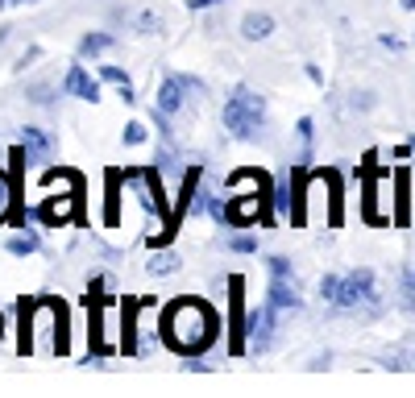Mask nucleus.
Listing matches in <instances>:
<instances>
[{"mask_svg": "<svg viewBox=\"0 0 415 398\" xmlns=\"http://www.w3.org/2000/svg\"><path fill=\"white\" fill-rule=\"evenodd\" d=\"M167 340H171L179 352H199L212 345L216 336V311L204 303V299H179V303L167 311Z\"/></svg>", "mask_w": 415, "mask_h": 398, "instance_id": "nucleus-1", "label": "nucleus"}, {"mask_svg": "<svg viewBox=\"0 0 415 398\" xmlns=\"http://www.w3.org/2000/svg\"><path fill=\"white\" fill-rule=\"evenodd\" d=\"M262 112H266V104H262V95L253 92H237L228 104H224V125L237 133V137H253V129L262 125Z\"/></svg>", "mask_w": 415, "mask_h": 398, "instance_id": "nucleus-2", "label": "nucleus"}, {"mask_svg": "<svg viewBox=\"0 0 415 398\" xmlns=\"http://www.w3.org/2000/svg\"><path fill=\"white\" fill-rule=\"evenodd\" d=\"M374 274L369 270H353L349 278H341V290H337V303L341 307H366L374 303Z\"/></svg>", "mask_w": 415, "mask_h": 398, "instance_id": "nucleus-3", "label": "nucleus"}, {"mask_svg": "<svg viewBox=\"0 0 415 398\" xmlns=\"http://www.w3.org/2000/svg\"><path fill=\"white\" fill-rule=\"evenodd\" d=\"M183 88H187V79H167V83L158 88V112H162V117H174V112L183 108Z\"/></svg>", "mask_w": 415, "mask_h": 398, "instance_id": "nucleus-4", "label": "nucleus"}, {"mask_svg": "<svg viewBox=\"0 0 415 398\" xmlns=\"http://www.w3.org/2000/svg\"><path fill=\"white\" fill-rule=\"evenodd\" d=\"M270 33H274V17H270V13H245L241 38H249V42H262V38H270Z\"/></svg>", "mask_w": 415, "mask_h": 398, "instance_id": "nucleus-5", "label": "nucleus"}, {"mask_svg": "<svg viewBox=\"0 0 415 398\" xmlns=\"http://www.w3.org/2000/svg\"><path fill=\"white\" fill-rule=\"evenodd\" d=\"M67 92H75L79 100H96V95H100V83L83 67H71V75H67Z\"/></svg>", "mask_w": 415, "mask_h": 398, "instance_id": "nucleus-6", "label": "nucleus"}, {"mask_svg": "<svg viewBox=\"0 0 415 398\" xmlns=\"http://www.w3.org/2000/svg\"><path fill=\"white\" fill-rule=\"evenodd\" d=\"M245 328H249V336H253V345L262 349V345H266V340H270V311H253Z\"/></svg>", "mask_w": 415, "mask_h": 398, "instance_id": "nucleus-7", "label": "nucleus"}, {"mask_svg": "<svg viewBox=\"0 0 415 398\" xmlns=\"http://www.w3.org/2000/svg\"><path fill=\"white\" fill-rule=\"evenodd\" d=\"M17 208V183H9L4 174H0V224H4V216Z\"/></svg>", "mask_w": 415, "mask_h": 398, "instance_id": "nucleus-8", "label": "nucleus"}, {"mask_svg": "<svg viewBox=\"0 0 415 398\" xmlns=\"http://www.w3.org/2000/svg\"><path fill=\"white\" fill-rule=\"evenodd\" d=\"M149 274H174V270H179V258H174V253H162V258H154L146 266Z\"/></svg>", "mask_w": 415, "mask_h": 398, "instance_id": "nucleus-9", "label": "nucleus"}, {"mask_svg": "<svg viewBox=\"0 0 415 398\" xmlns=\"http://www.w3.org/2000/svg\"><path fill=\"white\" fill-rule=\"evenodd\" d=\"M146 141V125H129L125 129V145H142Z\"/></svg>", "mask_w": 415, "mask_h": 398, "instance_id": "nucleus-10", "label": "nucleus"}, {"mask_svg": "<svg viewBox=\"0 0 415 398\" xmlns=\"http://www.w3.org/2000/svg\"><path fill=\"white\" fill-rule=\"evenodd\" d=\"M108 46V38L104 33H92V38H83V54H96V50Z\"/></svg>", "mask_w": 415, "mask_h": 398, "instance_id": "nucleus-11", "label": "nucleus"}, {"mask_svg": "<svg viewBox=\"0 0 415 398\" xmlns=\"http://www.w3.org/2000/svg\"><path fill=\"white\" fill-rule=\"evenodd\" d=\"M33 245H38L33 236H17V241H13L9 249H13V253H33Z\"/></svg>", "mask_w": 415, "mask_h": 398, "instance_id": "nucleus-12", "label": "nucleus"}, {"mask_svg": "<svg viewBox=\"0 0 415 398\" xmlns=\"http://www.w3.org/2000/svg\"><path fill=\"white\" fill-rule=\"evenodd\" d=\"M407 286H411V295H415V266L407 270Z\"/></svg>", "mask_w": 415, "mask_h": 398, "instance_id": "nucleus-13", "label": "nucleus"}, {"mask_svg": "<svg viewBox=\"0 0 415 398\" xmlns=\"http://www.w3.org/2000/svg\"><path fill=\"white\" fill-rule=\"evenodd\" d=\"M187 4H191V9H204V4H212V0H187Z\"/></svg>", "mask_w": 415, "mask_h": 398, "instance_id": "nucleus-14", "label": "nucleus"}, {"mask_svg": "<svg viewBox=\"0 0 415 398\" xmlns=\"http://www.w3.org/2000/svg\"><path fill=\"white\" fill-rule=\"evenodd\" d=\"M399 4H403V9H415V0H399Z\"/></svg>", "mask_w": 415, "mask_h": 398, "instance_id": "nucleus-15", "label": "nucleus"}]
</instances>
